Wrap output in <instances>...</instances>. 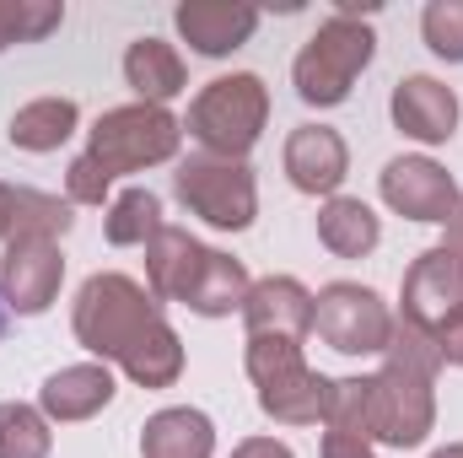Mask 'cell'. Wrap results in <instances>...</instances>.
<instances>
[{
    "instance_id": "cell-18",
    "label": "cell",
    "mask_w": 463,
    "mask_h": 458,
    "mask_svg": "<svg viewBox=\"0 0 463 458\" xmlns=\"http://www.w3.org/2000/svg\"><path fill=\"white\" fill-rule=\"evenodd\" d=\"M205 259V243L189 237L184 227H162L146 243V275H151V297L156 302H184L194 270Z\"/></svg>"
},
{
    "instance_id": "cell-28",
    "label": "cell",
    "mask_w": 463,
    "mask_h": 458,
    "mask_svg": "<svg viewBox=\"0 0 463 458\" xmlns=\"http://www.w3.org/2000/svg\"><path fill=\"white\" fill-rule=\"evenodd\" d=\"M431 345H437V356H442L448 367H463V308L431 329Z\"/></svg>"
},
{
    "instance_id": "cell-10",
    "label": "cell",
    "mask_w": 463,
    "mask_h": 458,
    "mask_svg": "<svg viewBox=\"0 0 463 458\" xmlns=\"http://www.w3.org/2000/svg\"><path fill=\"white\" fill-rule=\"evenodd\" d=\"M383 200L399 216H410V222H442L448 227V216L458 211L463 195L442 162H431V157H393L383 167Z\"/></svg>"
},
{
    "instance_id": "cell-12",
    "label": "cell",
    "mask_w": 463,
    "mask_h": 458,
    "mask_svg": "<svg viewBox=\"0 0 463 458\" xmlns=\"http://www.w3.org/2000/svg\"><path fill=\"white\" fill-rule=\"evenodd\" d=\"M242 324H248V340L275 335V340L302 345V335L313 329V291L291 275H264L242 297Z\"/></svg>"
},
{
    "instance_id": "cell-29",
    "label": "cell",
    "mask_w": 463,
    "mask_h": 458,
    "mask_svg": "<svg viewBox=\"0 0 463 458\" xmlns=\"http://www.w3.org/2000/svg\"><path fill=\"white\" fill-rule=\"evenodd\" d=\"M324 458H377L366 437H350V432H324Z\"/></svg>"
},
{
    "instance_id": "cell-2",
    "label": "cell",
    "mask_w": 463,
    "mask_h": 458,
    "mask_svg": "<svg viewBox=\"0 0 463 458\" xmlns=\"http://www.w3.org/2000/svg\"><path fill=\"white\" fill-rule=\"evenodd\" d=\"M388 361L366 377V437L388 443V448H420L431 421H437V345L426 329L393 319V340L383 350Z\"/></svg>"
},
{
    "instance_id": "cell-17",
    "label": "cell",
    "mask_w": 463,
    "mask_h": 458,
    "mask_svg": "<svg viewBox=\"0 0 463 458\" xmlns=\"http://www.w3.org/2000/svg\"><path fill=\"white\" fill-rule=\"evenodd\" d=\"M216 453V426L205 410H189V405H173V410H156L140 432V458H211Z\"/></svg>"
},
{
    "instance_id": "cell-6",
    "label": "cell",
    "mask_w": 463,
    "mask_h": 458,
    "mask_svg": "<svg viewBox=\"0 0 463 458\" xmlns=\"http://www.w3.org/2000/svg\"><path fill=\"white\" fill-rule=\"evenodd\" d=\"M178 140H184V124L156 109V103H129V109H109V114L92 124V140H87V157L118 178V173H140V167H156V162H173L178 157Z\"/></svg>"
},
{
    "instance_id": "cell-33",
    "label": "cell",
    "mask_w": 463,
    "mask_h": 458,
    "mask_svg": "<svg viewBox=\"0 0 463 458\" xmlns=\"http://www.w3.org/2000/svg\"><path fill=\"white\" fill-rule=\"evenodd\" d=\"M0 335H5V291H0Z\"/></svg>"
},
{
    "instance_id": "cell-8",
    "label": "cell",
    "mask_w": 463,
    "mask_h": 458,
    "mask_svg": "<svg viewBox=\"0 0 463 458\" xmlns=\"http://www.w3.org/2000/svg\"><path fill=\"white\" fill-rule=\"evenodd\" d=\"M313 329L340 356H377L393 340V313L372 286L335 281V286H324L313 297Z\"/></svg>"
},
{
    "instance_id": "cell-26",
    "label": "cell",
    "mask_w": 463,
    "mask_h": 458,
    "mask_svg": "<svg viewBox=\"0 0 463 458\" xmlns=\"http://www.w3.org/2000/svg\"><path fill=\"white\" fill-rule=\"evenodd\" d=\"M420 33H426L437 60L463 65V0H431L420 11Z\"/></svg>"
},
{
    "instance_id": "cell-13",
    "label": "cell",
    "mask_w": 463,
    "mask_h": 458,
    "mask_svg": "<svg viewBox=\"0 0 463 458\" xmlns=\"http://www.w3.org/2000/svg\"><path fill=\"white\" fill-rule=\"evenodd\" d=\"M286 173H291V184L302 195H335L350 173V151H345V140H340V129H329V124L291 129V140H286Z\"/></svg>"
},
{
    "instance_id": "cell-20",
    "label": "cell",
    "mask_w": 463,
    "mask_h": 458,
    "mask_svg": "<svg viewBox=\"0 0 463 458\" xmlns=\"http://www.w3.org/2000/svg\"><path fill=\"white\" fill-rule=\"evenodd\" d=\"M27 232H43V237L71 232V205L54 200V195H38V189L0 184V243L27 237Z\"/></svg>"
},
{
    "instance_id": "cell-25",
    "label": "cell",
    "mask_w": 463,
    "mask_h": 458,
    "mask_svg": "<svg viewBox=\"0 0 463 458\" xmlns=\"http://www.w3.org/2000/svg\"><path fill=\"white\" fill-rule=\"evenodd\" d=\"M65 22V5H33V0H0V49L5 43H38Z\"/></svg>"
},
{
    "instance_id": "cell-31",
    "label": "cell",
    "mask_w": 463,
    "mask_h": 458,
    "mask_svg": "<svg viewBox=\"0 0 463 458\" xmlns=\"http://www.w3.org/2000/svg\"><path fill=\"white\" fill-rule=\"evenodd\" d=\"M442 248H453V253L463 259V200H458V211L448 216V243H442Z\"/></svg>"
},
{
    "instance_id": "cell-30",
    "label": "cell",
    "mask_w": 463,
    "mask_h": 458,
    "mask_svg": "<svg viewBox=\"0 0 463 458\" xmlns=\"http://www.w3.org/2000/svg\"><path fill=\"white\" fill-rule=\"evenodd\" d=\"M232 458H291V448L275 443V437H248V443H237V453Z\"/></svg>"
},
{
    "instance_id": "cell-21",
    "label": "cell",
    "mask_w": 463,
    "mask_h": 458,
    "mask_svg": "<svg viewBox=\"0 0 463 458\" xmlns=\"http://www.w3.org/2000/svg\"><path fill=\"white\" fill-rule=\"evenodd\" d=\"M318 243H324L329 253H340V259H366V253L383 243V227H377L372 205L335 195V200L318 211Z\"/></svg>"
},
{
    "instance_id": "cell-5",
    "label": "cell",
    "mask_w": 463,
    "mask_h": 458,
    "mask_svg": "<svg viewBox=\"0 0 463 458\" xmlns=\"http://www.w3.org/2000/svg\"><path fill=\"white\" fill-rule=\"evenodd\" d=\"M269 119V92L259 76L237 71V76H216L194 103H189V135L205 146V157H232L242 162L253 151V140L264 135Z\"/></svg>"
},
{
    "instance_id": "cell-9",
    "label": "cell",
    "mask_w": 463,
    "mask_h": 458,
    "mask_svg": "<svg viewBox=\"0 0 463 458\" xmlns=\"http://www.w3.org/2000/svg\"><path fill=\"white\" fill-rule=\"evenodd\" d=\"M60 281H65V259H60V243L43 237V232H27V237H11L5 243V264H0V291H5V308L11 313H43L54 297H60Z\"/></svg>"
},
{
    "instance_id": "cell-7",
    "label": "cell",
    "mask_w": 463,
    "mask_h": 458,
    "mask_svg": "<svg viewBox=\"0 0 463 458\" xmlns=\"http://www.w3.org/2000/svg\"><path fill=\"white\" fill-rule=\"evenodd\" d=\"M173 189H178V200H184L194 216H205L211 227H222V232L253 227L259 189H253L248 162H232V157H205V151H200V157L178 162Z\"/></svg>"
},
{
    "instance_id": "cell-14",
    "label": "cell",
    "mask_w": 463,
    "mask_h": 458,
    "mask_svg": "<svg viewBox=\"0 0 463 458\" xmlns=\"http://www.w3.org/2000/svg\"><path fill=\"white\" fill-rule=\"evenodd\" d=\"M393 124L410 140H420V146L453 140V129H458V98H453V87H442L437 76H404L393 87Z\"/></svg>"
},
{
    "instance_id": "cell-32",
    "label": "cell",
    "mask_w": 463,
    "mask_h": 458,
    "mask_svg": "<svg viewBox=\"0 0 463 458\" xmlns=\"http://www.w3.org/2000/svg\"><path fill=\"white\" fill-rule=\"evenodd\" d=\"M431 458H463V443H453V448H437Z\"/></svg>"
},
{
    "instance_id": "cell-22",
    "label": "cell",
    "mask_w": 463,
    "mask_h": 458,
    "mask_svg": "<svg viewBox=\"0 0 463 458\" xmlns=\"http://www.w3.org/2000/svg\"><path fill=\"white\" fill-rule=\"evenodd\" d=\"M76 103L71 98H33L27 109L11 114V140L22 151H60L76 135Z\"/></svg>"
},
{
    "instance_id": "cell-19",
    "label": "cell",
    "mask_w": 463,
    "mask_h": 458,
    "mask_svg": "<svg viewBox=\"0 0 463 458\" xmlns=\"http://www.w3.org/2000/svg\"><path fill=\"white\" fill-rule=\"evenodd\" d=\"M124 81L135 87L140 103H156V109H162L167 98L184 92V60H178V49L162 43V38H135V43L124 49Z\"/></svg>"
},
{
    "instance_id": "cell-4",
    "label": "cell",
    "mask_w": 463,
    "mask_h": 458,
    "mask_svg": "<svg viewBox=\"0 0 463 458\" xmlns=\"http://www.w3.org/2000/svg\"><path fill=\"white\" fill-rule=\"evenodd\" d=\"M248 377H253L259 410L269 421H280V426H318V421H329L335 383L307 367L297 340H275V335L248 340Z\"/></svg>"
},
{
    "instance_id": "cell-11",
    "label": "cell",
    "mask_w": 463,
    "mask_h": 458,
    "mask_svg": "<svg viewBox=\"0 0 463 458\" xmlns=\"http://www.w3.org/2000/svg\"><path fill=\"white\" fill-rule=\"evenodd\" d=\"M458 308H463V259L453 248H426L404 275V313L399 319L431 335Z\"/></svg>"
},
{
    "instance_id": "cell-27",
    "label": "cell",
    "mask_w": 463,
    "mask_h": 458,
    "mask_svg": "<svg viewBox=\"0 0 463 458\" xmlns=\"http://www.w3.org/2000/svg\"><path fill=\"white\" fill-rule=\"evenodd\" d=\"M109 184H114V178H109L87 151H81V157L71 162V173H65V189H71V200H76V205H103Z\"/></svg>"
},
{
    "instance_id": "cell-1",
    "label": "cell",
    "mask_w": 463,
    "mask_h": 458,
    "mask_svg": "<svg viewBox=\"0 0 463 458\" xmlns=\"http://www.w3.org/2000/svg\"><path fill=\"white\" fill-rule=\"evenodd\" d=\"M76 340L92 356L118 361L140 388H173L184 372V345L162 319V302L129 275H92L76 291Z\"/></svg>"
},
{
    "instance_id": "cell-15",
    "label": "cell",
    "mask_w": 463,
    "mask_h": 458,
    "mask_svg": "<svg viewBox=\"0 0 463 458\" xmlns=\"http://www.w3.org/2000/svg\"><path fill=\"white\" fill-rule=\"evenodd\" d=\"M173 22H178V33L194 43V54L222 60V54L242 49V43L253 38L259 11H253V5H232V0H184V5L173 11Z\"/></svg>"
},
{
    "instance_id": "cell-3",
    "label": "cell",
    "mask_w": 463,
    "mask_h": 458,
    "mask_svg": "<svg viewBox=\"0 0 463 458\" xmlns=\"http://www.w3.org/2000/svg\"><path fill=\"white\" fill-rule=\"evenodd\" d=\"M372 49H377V38H372V22L366 16H355L350 11V0L302 43V54H297V65H291V81H297V98L302 103H313V109H335V103H345L350 87H355V76L372 65Z\"/></svg>"
},
{
    "instance_id": "cell-24",
    "label": "cell",
    "mask_w": 463,
    "mask_h": 458,
    "mask_svg": "<svg viewBox=\"0 0 463 458\" xmlns=\"http://www.w3.org/2000/svg\"><path fill=\"white\" fill-rule=\"evenodd\" d=\"M49 448H54L49 415L33 410V405L5 399L0 405V458H49Z\"/></svg>"
},
{
    "instance_id": "cell-16",
    "label": "cell",
    "mask_w": 463,
    "mask_h": 458,
    "mask_svg": "<svg viewBox=\"0 0 463 458\" xmlns=\"http://www.w3.org/2000/svg\"><path fill=\"white\" fill-rule=\"evenodd\" d=\"M114 405V372L109 361H81V367H60L43 388H38V410L49 421H92L98 410Z\"/></svg>"
},
{
    "instance_id": "cell-23",
    "label": "cell",
    "mask_w": 463,
    "mask_h": 458,
    "mask_svg": "<svg viewBox=\"0 0 463 458\" xmlns=\"http://www.w3.org/2000/svg\"><path fill=\"white\" fill-rule=\"evenodd\" d=\"M167 227L162 222V200L151 195V189H124L114 200V211H109V222H103V232H109V243L114 248H146L156 232Z\"/></svg>"
}]
</instances>
